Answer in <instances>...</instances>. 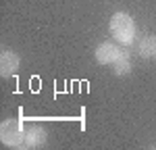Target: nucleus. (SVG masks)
<instances>
[{
	"instance_id": "nucleus-7",
	"label": "nucleus",
	"mask_w": 156,
	"mask_h": 150,
	"mask_svg": "<svg viewBox=\"0 0 156 150\" xmlns=\"http://www.w3.org/2000/svg\"><path fill=\"white\" fill-rule=\"evenodd\" d=\"M112 69H115V73L119 75V77H121V75L131 73V61H129V52H127V50H123L121 56L112 62Z\"/></svg>"
},
{
	"instance_id": "nucleus-5",
	"label": "nucleus",
	"mask_w": 156,
	"mask_h": 150,
	"mask_svg": "<svg viewBox=\"0 0 156 150\" xmlns=\"http://www.w3.org/2000/svg\"><path fill=\"white\" fill-rule=\"evenodd\" d=\"M19 65H21V59L12 52V50H4L0 54V73L2 77H11L19 71Z\"/></svg>"
},
{
	"instance_id": "nucleus-4",
	"label": "nucleus",
	"mask_w": 156,
	"mask_h": 150,
	"mask_svg": "<svg viewBox=\"0 0 156 150\" xmlns=\"http://www.w3.org/2000/svg\"><path fill=\"white\" fill-rule=\"evenodd\" d=\"M121 52H123V50H121L119 46H115V44H110V42H102L96 48V61L100 62V65H112V62L121 56Z\"/></svg>"
},
{
	"instance_id": "nucleus-1",
	"label": "nucleus",
	"mask_w": 156,
	"mask_h": 150,
	"mask_svg": "<svg viewBox=\"0 0 156 150\" xmlns=\"http://www.w3.org/2000/svg\"><path fill=\"white\" fill-rule=\"evenodd\" d=\"M110 34L119 44H133L135 40V23L127 12H115L110 17Z\"/></svg>"
},
{
	"instance_id": "nucleus-2",
	"label": "nucleus",
	"mask_w": 156,
	"mask_h": 150,
	"mask_svg": "<svg viewBox=\"0 0 156 150\" xmlns=\"http://www.w3.org/2000/svg\"><path fill=\"white\" fill-rule=\"evenodd\" d=\"M0 140L9 148L25 146V129H23V125H21V121H17V119L2 121V125H0Z\"/></svg>"
},
{
	"instance_id": "nucleus-3",
	"label": "nucleus",
	"mask_w": 156,
	"mask_h": 150,
	"mask_svg": "<svg viewBox=\"0 0 156 150\" xmlns=\"http://www.w3.org/2000/svg\"><path fill=\"white\" fill-rule=\"evenodd\" d=\"M46 129L42 125L25 127V148H42L46 144Z\"/></svg>"
},
{
	"instance_id": "nucleus-6",
	"label": "nucleus",
	"mask_w": 156,
	"mask_h": 150,
	"mask_svg": "<svg viewBox=\"0 0 156 150\" xmlns=\"http://www.w3.org/2000/svg\"><path fill=\"white\" fill-rule=\"evenodd\" d=\"M137 54L144 59H154L156 56V36H144L137 42Z\"/></svg>"
}]
</instances>
